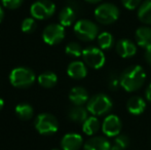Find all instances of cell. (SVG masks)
Masks as SVG:
<instances>
[{"label": "cell", "mask_w": 151, "mask_h": 150, "mask_svg": "<svg viewBox=\"0 0 151 150\" xmlns=\"http://www.w3.org/2000/svg\"><path fill=\"white\" fill-rule=\"evenodd\" d=\"M120 77V86L127 93L140 90L145 83L146 72L141 66L135 65L125 69Z\"/></svg>", "instance_id": "obj_1"}, {"label": "cell", "mask_w": 151, "mask_h": 150, "mask_svg": "<svg viewBox=\"0 0 151 150\" xmlns=\"http://www.w3.org/2000/svg\"><path fill=\"white\" fill-rule=\"evenodd\" d=\"M36 75L27 67H18L12 70L9 74V82L12 86L18 88H26L35 82Z\"/></svg>", "instance_id": "obj_2"}, {"label": "cell", "mask_w": 151, "mask_h": 150, "mask_svg": "<svg viewBox=\"0 0 151 150\" xmlns=\"http://www.w3.org/2000/svg\"><path fill=\"white\" fill-rule=\"evenodd\" d=\"M112 101L107 95L97 94L90 98L86 104V109L93 116H101L107 114L112 109Z\"/></svg>", "instance_id": "obj_3"}, {"label": "cell", "mask_w": 151, "mask_h": 150, "mask_svg": "<svg viewBox=\"0 0 151 150\" xmlns=\"http://www.w3.org/2000/svg\"><path fill=\"white\" fill-rule=\"evenodd\" d=\"M34 126L35 130L39 134L50 136L54 135L59 130L58 119L50 113H41L37 115L34 120Z\"/></svg>", "instance_id": "obj_4"}, {"label": "cell", "mask_w": 151, "mask_h": 150, "mask_svg": "<svg viewBox=\"0 0 151 150\" xmlns=\"http://www.w3.org/2000/svg\"><path fill=\"white\" fill-rule=\"evenodd\" d=\"M95 18L102 25H111L119 18V9L112 3H102L95 9Z\"/></svg>", "instance_id": "obj_5"}, {"label": "cell", "mask_w": 151, "mask_h": 150, "mask_svg": "<svg viewBox=\"0 0 151 150\" xmlns=\"http://www.w3.org/2000/svg\"><path fill=\"white\" fill-rule=\"evenodd\" d=\"M74 33L82 41H93L99 36V27L90 20H79L74 25Z\"/></svg>", "instance_id": "obj_6"}, {"label": "cell", "mask_w": 151, "mask_h": 150, "mask_svg": "<svg viewBox=\"0 0 151 150\" xmlns=\"http://www.w3.org/2000/svg\"><path fill=\"white\" fill-rule=\"evenodd\" d=\"M56 11V5L50 0H37L31 5V17L36 20L43 21L50 19Z\"/></svg>", "instance_id": "obj_7"}, {"label": "cell", "mask_w": 151, "mask_h": 150, "mask_svg": "<svg viewBox=\"0 0 151 150\" xmlns=\"http://www.w3.org/2000/svg\"><path fill=\"white\" fill-rule=\"evenodd\" d=\"M82 58L86 66L93 69H100L105 65L106 58L103 50L95 46H88L82 52Z\"/></svg>", "instance_id": "obj_8"}, {"label": "cell", "mask_w": 151, "mask_h": 150, "mask_svg": "<svg viewBox=\"0 0 151 150\" xmlns=\"http://www.w3.org/2000/svg\"><path fill=\"white\" fill-rule=\"evenodd\" d=\"M65 38V27L61 24H50L42 32V39L48 45H55Z\"/></svg>", "instance_id": "obj_9"}, {"label": "cell", "mask_w": 151, "mask_h": 150, "mask_svg": "<svg viewBox=\"0 0 151 150\" xmlns=\"http://www.w3.org/2000/svg\"><path fill=\"white\" fill-rule=\"evenodd\" d=\"M121 128H122V123L120 118L114 114L106 116L102 123V132L106 137H109V138H113V137L115 138L116 136L120 135Z\"/></svg>", "instance_id": "obj_10"}, {"label": "cell", "mask_w": 151, "mask_h": 150, "mask_svg": "<svg viewBox=\"0 0 151 150\" xmlns=\"http://www.w3.org/2000/svg\"><path fill=\"white\" fill-rule=\"evenodd\" d=\"M83 144V139L79 134L69 133L66 134L61 140L62 150H79Z\"/></svg>", "instance_id": "obj_11"}, {"label": "cell", "mask_w": 151, "mask_h": 150, "mask_svg": "<svg viewBox=\"0 0 151 150\" xmlns=\"http://www.w3.org/2000/svg\"><path fill=\"white\" fill-rule=\"evenodd\" d=\"M69 100L74 106H82L90 100L88 93L82 86H74L69 93Z\"/></svg>", "instance_id": "obj_12"}, {"label": "cell", "mask_w": 151, "mask_h": 150, "mask_svg": "<svg viewBox=\"0 0 151 150\" xmlns=\"http://www.w3.org/2000/svg\"><path fill=\"white\" fill-rule=\"evenodd\" d=\"M116 52L121 58H131L135 56L137 52V46L132 40L129 39H120L116 44Z\"/></svg>", "instance_id": "obj_13"}, {"label": "cell", "mask_w": 151, "mask_h": 150, "mask_svg": "<svg viewBox=\"0 0 151 150\" xmlns=\"http://www.w3.org/2000/svg\"><path fill=\"white\" fill-rule=\"evenodd\" d=\"M67 74L69 75V77L73 78V79H83L88 74V69H86V63L80 62V61L71 62L67 68Z\"/></svg>", "instance_id": "obj_14"}, {"label": "cell", "mask_w": 151, "mask_h": 150, "mask_svg": "<svg viewBox=\"0 0 151 150\" xmlns=\"http://www.w3.org/2000/svg\"><path fill=\"white\" fill-rule=\"evenodd\" d=\"M83 150H111V143L105 137H93L86 142Z\"/></svg>", "instance_id": "obj_15"}, {"label": "cell", "mask_w": 151, "mask_h": 150, "mask_svg": "<svg viewBox=\"0 0 151 150\" xmlns=\"http://www.w3.org/2000/svg\"><path fill=\"white\" fill-rule=\"evenodd\" d=\"M136 42L139 46L149 50L151 48V28L150 27L142 26L136 30Z\"/></svg>", "instance_id": "obj_16"}, {"label": "cell", "mask_w": 151, "mask_h": 150, "mask_svg": "<svg viewBox=\"0 0 151 150\" xmlns=\"http://www.w3.org/2000/svg\"><path fill=\"white\" fill-rule=\"evenodd\" d=\"M146 108V102L143 98L139 96H134L129 98L127 102V109L132 115H140L144 112Z\"/></svg>", "instance_id": "obj_17"}, {"label": "cell", "mask_w": 151, "mask_h": 150, "mask_svg": "<svg viewBox=\"0 0 151 150\" xmlns=\"http://www.w3.org/2000/svg\"><path fill=\"white\" fill-rule=\"evenodd\" d=\"M88 109H86L83 106H73L68 111V118L73 122L83 123L88 117Z\"/></svg>", "instance_id": "obj_18"}, {"label": "cell", "mask_w": 151, "mask_h": 150, "mask_svg": "<svg viewBox=\"0 0 151 150\" xmlns=\"http://www.w3.org/2000/svg\"><path fill=\"white\" fill-rule=\"evenodd\" d=\"M76 18V14L71 6H66L59 14V21L60 24L64 27H69L74 23Z\"/></svg>", "instance_id": "obj_19"}, {"label": "cell", "mask_w": 151, "mask_h": 150, "mask_svg": "<svg viewBox=\"0 0 151 150\" xmlns=\"http://www.w3.org/2000/svg\"><path fill=\"white\" fill-rule=\"evenodd\" d=\"M138 19L146 25H151V0H145L138 9Z\"/></svg>", "instance_id": "obj_20"}, {"label": "cell", "mask_w": 151, "mask_h": 150, "mask_svg": "<svg viewBox=\"0 0 151 150\" xmlns=\"http://www.w3.org/2000/svg\"><path fill=\"white\" fill-rule=\"evenodd\" d=\"M37 81L43 88H54L57 84V82H58V76L55 74L54 72L47 71V72L41 73V74L38 76Z\"/></svg>", "instance_id": "obj_21"}, {"label": "cell", "mask_w": 151, "mask_h": 150, "mask_svg": "<svg viewBox=\"0 0 151 150\" xmlns=\"http://www.w3.org/2000/svg\"><path fill=\"white\" fill-rule=\"evenodd\" d=\"M100 121L96 116H90L82 123V131L88 136H93L100 130Z\"/></svg>", "instance_id": "obj_22"}, {"label": "cell", "mask_w": 151, "mask_h": 150, "mask_svg": "<svg viewBox=\"0 0 151 150\" xmlns=\"http://www.w3.org/2000/svg\"><path fill=\"white\" fill-rule=\"evenodd\" d=\"M16 114L20 119L29 120L33 116V108L31 105L27 104V103H21V104L17 105Z\"/></svg>", "instance_id": "obj_23"}, {"label": "cell", "mask_w": 151, "mask_h": 150, "mask_svg": "<svg viewBox=\"0 0 151 150\" xmlns=\"http://www.w3.org/2000/svg\"><path fill=\"white\" fill-rule=\"evenodd\" d=\"M98 38V44L101 50H109L112 47L114 43V38L111 33L109 32H102L99 34Z\"/></svg>", "instance_id": "obj_24"}, {"label": "cell", "mask_w": 151, "mask_h": 150, "mask_svg": "<svg viewBox=\"0 0 151 150\" xmlns=\"http://www.w3.org/2000/svg\"><path fill=\"white\" fill-rule=\"evenodd\" d=\"M82 52H83V50H82L81 45L74 41L69 42L65 48V52L72 58H79L80 56H82Z\"/></svg>", "instance_id": "obj_25"}, {"label": "cell", "mask_w": 151, "mask_h": 150, "mask_svg": "<svg viewBox=\"0 0 151 150\" xmlns=\"http://www.w3.org/2000/svg\"><path fill=\"white\" fill-rule=\"evenodd\" d=\"M129 144V139L125 135H118L111 144V150H125Z\"/></svg>", "instance_id": "obj_26"}, {"label": "cell", "mask_w": 151, "mask_h": 150, "mask_svg": "<svg viewBox=\"0 0 151 150\" xmlns=\"http://www.w3.org/2000/svg\"><path fill=\"white\" fill-rule=\"evenodd\" d=\"M21 29L24 33H32L35 31L36 29V22L34 18H26L25 20H23L22 25H21Z\"/></svg>", "instance_id": "obj_27"}, {"label": "cell", "mask_w": 151, "mask_h": 150, "mask_svg": "<svg viewBox=\"0 0 151 150\" xmlns=\"http://www.w3.org/2000/svg\"><path fill=\"white\" fill-rule=\"evenodd\" d=\"M120 86V77H118L117 74L111 73L108 77V88L111 90H118Z\"/></svg>", "instance_id": "obj_28"}, {"label": "cell", "mask_w": 151, "mask_h": 150, "mask_svg": "<svg viewBox=\"0 0 151 150\" xmlns=\"http://www.w3.org/2000/svg\"><path fill=\"white\" fill-rule=\"evenodd\" d=\"M24 0H1L2 5L8 9H17L23 4Z\"/></svg>", "instance_id": "obj_29"}, {"label": "cell", "mask_w": 151, "mask_h": 150, "mask_svg": "<svg viewBox=\"0 0 151 150\" xmlns=\"http://www.w3.org/2000/svg\"><path fill=\"white\" fill-rule=\"evenodd\" d=\"M121 3L127 9L133 10L136 9L141 4V0H121Z\"/></svg>", "instance_id": "obj_30"}, {"label": "cell", "mask_w": 151, "mask_h": 150, "mask_svg": "<svg viewBox=\"0 0 151 150\" xmlns=\"http://www.w3.org/2000/svg\"><path fill=\"white\" fill-rule=\"evenodd\" d=\"M144 58H145V61L147 62V64L151 65V48H149V50H145Z\"/></svg>", "instance_id": "obj_31"}, {"label": "cell", "mask_w": 151, "mask_h": 150, "mask_svg": "<svg viewBox=\"0 0 151 150\" xmlns=\"http://www.w3.org/2000/svg\"><path fill=\"white\" fill-rule=\"evenodd\" d=\"M145 96H146V99H147V100L151 103V83L149 84V85H148L147 90H146Z\"/></svg>", "instance_id": "obj_32"}, {"label": "cell", "mask_w": 151, "mask_h": 150, "mask_svg": "<svg viewBox=\"0 0 151 150\" xmlns=\"http://www.w3.org/2000/svg\"><path fill=\"white\" fill-rule=\"evenodd\" d=\"M3 18H4V10L2 8V6L0 5V23L3 21Z\"/></svg>", "instance_id": "obj_33"}, {"label": "cell", "mask_w": 151, "mask_h": 150, "mask_svg": "<svg viewBox=\"0 0 151 150\" xmlns=\"http://www.w3.org/2000/svg\"><path fill=\"white\" fill-rule=\"evenodd\" d=\"M84 1L88 2V3H98V2H100L101 0H84Z\"/></svg>", "instance_id": "obj_34"}, {"label": "cell", "mask_w": 151, "mask_h": 150, "mask_svg": "<svg viewBox=\"0 0 151 150\" xmlns=\"http://www.w3.org/2000/svg\"><path fill=\"white\" fill-rule=\"evenodd\" d=\"M3 106H4V101H3V99L0 98V110L3 108Z\"/></svg>", "instance_id": "obj_35"}, {"label": "cell", "mask_w": 151, "mask_h": 150, "mask_svg": "<svg viewBox=\"0 0 151 150\" xmlns=\"http://www.w3.org/2000/svg\"><path fill=\"white\" fill-rule=\"evenodd\" d=\"M52 150H59V149H52Z\"/></svg>", "instance_id": "obj_36"}]
</instances>
